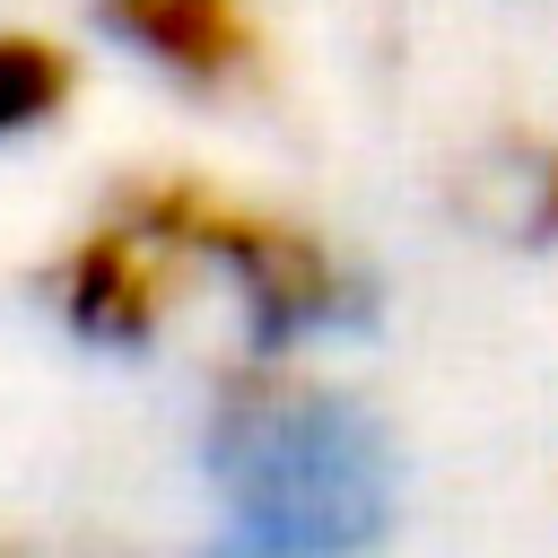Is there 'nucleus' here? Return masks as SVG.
Returning a JSON list of instances; mask_svg holds the SVG:
<instances>
[{
	"label": "nucleus",
	"mask_w": 558,
	"mask_h": 558,
	"mask_svg": "<svg viewBox=\"0 0 558 558\" xmlns=\"http://www.w3.org/2000/svg\"><path fill=\"white\" fill-rule=\"evenodd\" d=\"M96 17L174 87L227 96L262 61V17L253 0H96Z\"/></svg>",
	"instance_id": "nucleus-4"
},
{
	"label": "nucleus",
	"mask_w": 558,
	"mask_h": 558,
	"mask_svg": "<svg viewBox=\"0 0 558 558\" xmlns=\"http://www.w3.org/2000/svg\"><path fill=\"white\" fill-rule=\"evenodd\" d=\"M541 227L558 235V148H549V166H541Z\"/></svg>",
	"instance_id": "nucleus-7"
},
{
	"label": "nucleus",
	"mask_w": 558,
	"mask_h": 558,
	"mask_svg": "<svg viewBox=\"0 0 558 558\" xmlns=\"http://www.w3.org/2000/svg\"><path fill=\"white\" fill-rule=\"evenodd\" d=\"M209 471L244 532H270L305 558H357L392 506V462L366 410L279 366H235L218 384Z\"/></svg>",
	"instance_id": "nucleus-1"
},
{
	"label": "nucleus",
	"mask_w": 558,
	"mask_h": 558,
	"mask_svg": "<svg viewBox=\"0 0 558 558\" xmlns=\"http://www.w3.org/2000/svg\"><path fill=\"white\" fill-rule=\"evenodd\" d=\"M174 288H183V253H174L157 227H140L122 201H105V218L78 227V235L61 244V262H52V305H61V323H70L78 340H105V349L157 340Z\"/></svg>",
	"instance_id": "nucleus-3"
},
{
	"label": "nucleus",
	"mask_w": 558,
	"mask_h": 558,
	"mask_svg": "<svg viewBox=\"0 0 558 558\" xmlns=\"http://www.w3.org/2000/svg\"><path fill=\"white\" fill-rule=\"evenodd\" d=\"M113 201H122L140 227H157V235L183 253V270H227L235 296L253 305V340H262V349L357 314L349 262H340L305 218H288V209L235 201V192H218L209 174H131Z\"/></svg>",
	"instance_id": "nucleus-2"
},
{
	"label": "nucleus",
	"mask_w": 558,
	"mask_h": 558,
	"mask_svg": "<svg viewBox=\"0 0 558 558\" xmlns=\"http://www.w3.org/2000/svg\"><path fill=\"white\" fill-rule=\"evenodd\" d=\"M209 558H305V549H288V541H270V532H235V541H218Z\"/></svg>",
	"instance_id": "nucleus-6"
},
{
	"label": "nucleus",
	"mask_w": 558,
	"mask_h": 558,
	"mask_svg": "<svg viewBox=\"0 0 558 558\" xmlns=\"http://www.w3.org/2000/svg\"><path fill=\"white\" fill-rule=\"evenodd\" d=\"M78 96V52L35 26H0V148L26 131H52Z\"/></svg>",
	"instance_id": "nucleus-5"
}]
</instances>
